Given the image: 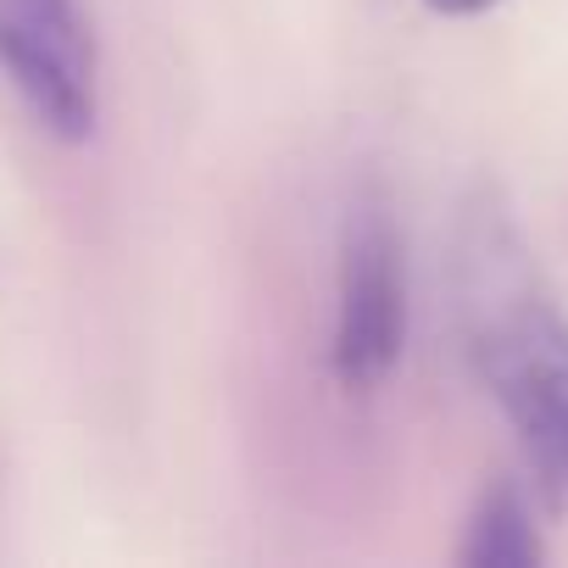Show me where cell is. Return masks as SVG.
<instances>
[{
	"label": "cell",
	"instance_id": "3",
	"mask_svg": "<svg viewBox=\"0 0 568 568\" xmlns=\"http://www.w3.org/2000/svg\"><path fill=\"white\" fill-rule=\"evenodd\" d=\"M0 79L68 145L95 134V34L79 0H0Z\"/></svg>",
	"mask_w": 568,
	"mask_h": 568
},
{
	"label": "cell",
	"instance_id": "4",
	"mask_svg": "<svg viewBox=\"0 0 568 568\" xmlns=\"http://www.w3.org/2000/svg\"><path fill=\"white\" fill-rule=\"evenodd\" d=\"M457 562H468V568H535L540 562V535L513 485H490L479 496V507L468 513Z\"/></svg>",
	"mask_w": 568,
	"mask_h": 568
},
{
	"label": "cell",
	"instance_id": "1",
	"mask_svg": "<svg viewBox=\"0 0 568 568\" xmlns=\"http://www.w3.org/2000/svg\"><path fill=\"white\" fill-rule=\"evenodd\" d=\"M468 352L518 435L535 496L568 513V318L507 262V229L485 223L468 251Z\"/></svg>",
	"mask_w": 568,
	"mask_h": 568
},
{
	"label": "cell",
	"instance_id": "2",
	"mask_svg": "<svg viewBox=\"0 0 568 568\" xmlns=\"http://www.w3.org/2000/svg\"><path fill=\"white\" fill-rule=\"evenodd\" d=\"M402 229L379 179L357 184L341 217L335 262V335L329 374L346 396H368L390 379L407 346V262Z\"/></svg>",
	"mask_w": 568,
	"mask_h": 568
},
{
	"label": "cell",
	"instance_id": "5",
	"mask_svg": "<svg viewBox=\"0 0 568 568\" xmlns=\"http://www.w3.org/2000/svg\"><path fill=\"white\" fill-rule=\"evenodd\" d=\"M424 7L440 12V18H479V12L501 7V0H424Z\"/></svg>",
	"mask_w": 568,
	"mask_h": 568
}]
</instances>
